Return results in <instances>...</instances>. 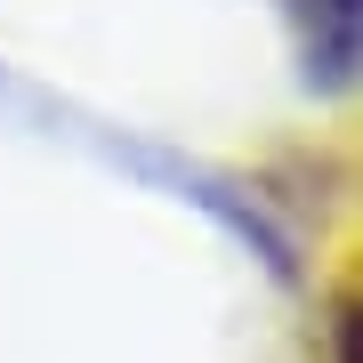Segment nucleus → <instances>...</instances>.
Wrapping results in <instances>:
<instances>
[{"label": "nucleus", "mask_w": 363, "mask_h": 363, "mask_svg": "<svg viewBox=\"0 0 363 363\" xmlns=\"http://www.w3.org/2000/svg\"><path fill=\"white\" fill-rule=\"evenodd\" d=\"M298 57H307L315 89H347L355 81V49H363V0H283Z\"/></svg>", "instance_id": "1"}]
</instances>
